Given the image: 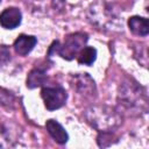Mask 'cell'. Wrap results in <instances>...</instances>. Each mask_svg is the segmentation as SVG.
I'll return each mask as SVG.
<instances>
[{
    "label": "cell",
    "instance_id": "5",
    "mask_svg": "<svg viewBox=\"0 0 149 149\" xmlns=\"http://www.w3.org/2000/svg\"><path fill=\"white\" fill-rule=\"evenodd\" d=\"M72 87L80 94L85 97H92L95 93L94 80L88 76V73H78L72 76Z\"/></svg>",
    "mask_w": 149,
    "mask_h": 149
},
{
    "label": "cell",
    "instance_id": "9",
    "mask_svg": "<svg viewBox=\"0 0 149 149\" xmlns=\"http://www.w3.org/2000/svg\"><path fill=\"white\" fill-rule=\"evenodd\" d=\"M129 30L137 36H147L149 33V22L148 19L142 16H132L128 20Z\"/></svg>",
    "mask_w": 149,
    "mask_h": 149
},
{
    "label": "cell",
    "instance_id": "11",
    "mask_svg": "<svg viewBox=\"0 0 149 149\" xmlns=\"http://www.w3.org/2000/svg\"><path fill=\"white\" fill-rule=\"evenodd\" d=\"M78 63L83 65H92L97 58V49L93 47H84L78 54Z\"/></svg>",
    "mask_w": 149,
    "mask_h": 149
},
{
    "label": "cell",
    "instance_id": "2",
    "mask_svg": "<svg viewBox=\"0 0 149 149\" xmlns=\"http://www.w3.org/2000/svg\"><path fill=\"white\" fill-rule=\"evenodd\" d=\"M85 118L87 122L99 132H112L121 123L120 114L106 106H93L88 108Z\"/></svg>",
    "mask_w": 149,
    "mask_h": 149
},
{
    "label": "cell",
    "instance_id": "3",
    "mask_svg": "<svg viewBox=\"0 0 149 149\" xmlns=\"http://www.w3.org/2000/svg\"><path fill=\"white\" fill-rule=\"evenodd\" d=\"M87 40H88V36L85 33L70 34L65 37L63 44H61L59 41H55L51 44L48 55L51 56L52 54H58L62 58L66 61H71L78 56L80 50L85 47Z\"/></svg>",
    "mask_w": 149,
    "mask_h": 149
},
{
    "label": "cell",
    "instance_id": "4",
    "mask_svg": "<svg viewBox=\"0 0 149 149\" xmlns=\"http://www.w3.org/2000/svg\"><path fill=\"white\" fill-rule=\"evenodd\" d=\"M41 97L48 111H55L63 107L68 99L66 91L59 84L43 86L41 91Z\"/></svg>",
    "mask_w": 149,
    "mask_h": 149
},
{
    "label": "cell",
    "instance_id": "7",
    "mask_svg": "<svg viewBox=\"0 0 149 149\" xmlns=\"http://www.w3.org/2000/svg\"><path fill=\"white\" fill-rule=\"evenodd\" d=\"M37 38L33 35H20L14 42V50L20 56H27L36 45Z\"/></svg>",
    "mask_w": 149,
    "mask_h": 149
},
{
    "label": "cell",
    "instance_id": "12",
    "mask_svg": "<svg viewBox=\"0 0 149 149\" xmlns=\"http://www.w3.org/2000/svg\"><path fill=\"white\" fill-rule=\"evenodd\" d=\"M36 2L43 5V10H52L56 14L61 13L64 8L63 0H36Z\"/></svg>",
    "mask_w": 149,
    "mask_h": 149
},
{
    "label": "cell",
    "instance_id": "6",
    "mask_svg": "<svg viewBox=\"0 0 149 149\" xmlns=\"http://www.w3.org/2000/svg\"><path fill=\"white\" fill-rule=\"evenodd\" d=\"M22 20L21 10L16 7H9L6 8L0 14V24L5 29H14L17 26H20Z\"/></svg>",
    "mask_w": 149,
    "mask_h": 149
},
{
    "label": "cell",
    "instance_id": "1",
    "mask_svg": "<svg viewBox=\"0 0 149 149\" xmlns=\"http://www.w3.org/2000/svg\"><path fill=\"white\" fill-rule=\"evenodd\" d=\"M120 105L126 109L134 113L147 112V95L144 90L137 83L128 80L121 84L119 90Z\"/></svg>",
    "mask_w": 149,
    "mask_h": 149
},
{
    "label": "cell",
    "instance_id": "8",
    "mask_svg": "<svg viewBox=\"0 0 149 149\" xmlns=\"http://www.w3.org/2000/svg\"><path fill=\"white\" fill-rule=\"evenodd\" d=\"M45 128L49 133V135L59 144H64L68 142L69 140V135L65 132V129L63 128V126L61 123H58L56 120L54 119H49L45 122Z\"/></svg>",
    "mask_w": 149,
    "mask_h": 149
},
{
    "label": "cell",
    "instance_id": "13",
    "mask_svg": "<svg viewBox=\"0 0 149 149\" xmlns=\"http://www.w3.org/2000/svg\"><path fill=\"white\" fill-rule=\"evenodd\" d=\"M0 2H1V0H0Z\"/></svg>",
    "mask_w": 149,
    "mask_h": 149
},
{
    "label": "cell",
    "instance_id": "10",
    "mask_svg": "<svg viewBox=\"0 0 149 149\" xmlns=\"http://www.w3.org/2000/svg\"><path fill=\"white\" fill-rule=\"evenodd\" d=\"M45 81H47L45 71L40 68H35L29 72L28 77H27V87H29V88L40 87V86H43L45 84Z\"/></svg>",
    "mask_w": 149,
    "mask_h": 149
}]
</instances>
